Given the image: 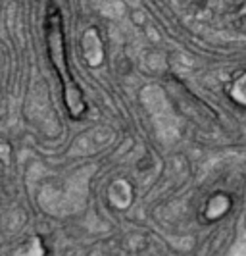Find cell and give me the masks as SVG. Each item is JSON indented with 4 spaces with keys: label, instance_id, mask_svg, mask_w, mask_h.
<instances>
[{
    "label": "cell",
    "instance_id": "obj_1",
    "mask_svg": "<svg viewBox=\"0 0 246 256\" xmlns=\"http://www.w3.org/2000/svg\"><path fill=\"white\" fill-rule=\"evenodd\" d=\"M44 38H46V50H48L50 64L58 79H60V85H62L65 110H67L71 120H83L89 112V106H87L85 94L79 87V83L73 77L71 68H69L64 33V16L60 12V8H56L54 4H50L48 10H46Z\"/></svg>",
    "mask_w": 246,
    "mask_h": 256
},
{
    "label": "cell",
    "instance_id": "obj_2",
    "mask_svg": "<svg viewBox=\"0 0 246 256\" xmlns=\"http://www.w3.org/2000/svg\"><path fill=\"white\" fill-rule=\"evenodd\" d=\"M83 52H85V58L89 66H100L104 60V48H102V40L98 35V29L91 27L87 29L85 37H83Z\"/></svg>",
    "mask_w": 246,
    "mask_h": 256
},
{
    "label": "cell",
    "instance_id": "obj_3",
    "mask_svg": "<svg viewBox=\"0 0 246 256\" xmlns=\"http://www.w3.org/2000/svg\"><path fill=\"white\" fill-rule=\"evenodd\" d=\"M229 206H231V200L225 196V194H216V196H212L210 198V202L206 206V216L208 220H218L221 218L227 210H229Z\"/></svg>",
    "mask_w": 246,
    "mask_h": 256
},
{
    "label": "cell",
    "instance_id": "obj_4",
    "mask_svg": "<svg viewBox=\"0 0 246 256\" xmlns=\"http://www.w3.org/2000/svg\"><path fill=\"white\" fill-rule=\"evenodd\" d=\"M229 94L239 106H246V74L235 79L231 89H229Z\"/></svg>",
    "mask_w": 246,
    "mask_h": 256
}]
</instances>
